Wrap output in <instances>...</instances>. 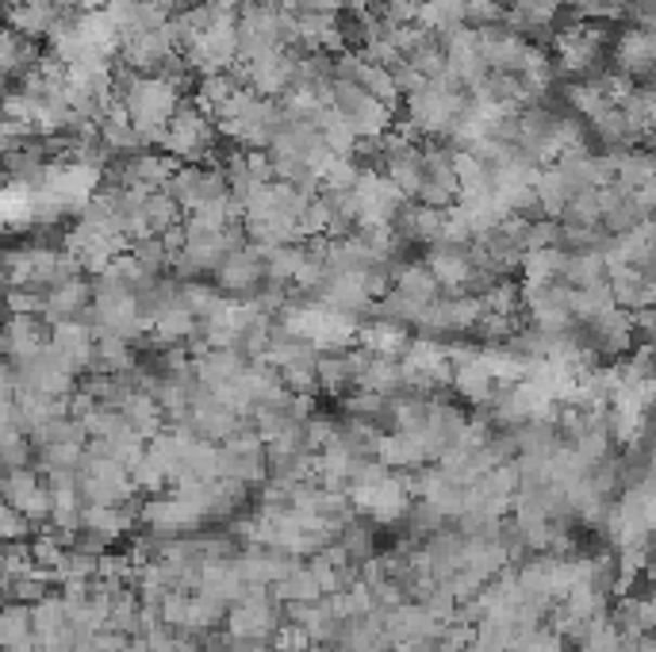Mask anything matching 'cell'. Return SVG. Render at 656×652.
<instances>
[{
    "label": "cell",
    "instance_id": "9a60e30c",
    "mask_svg": "<svg viewBox=\"0 0 656 652\" xmlns=\"http://www.w3.org/2000/svg\"><path fill=\"white\" fill-rule=\"evenodd\" d=\"M358 349H365V354L373 357H403V349L411 346V331L408 327H396V322H384V319H373L365 322V327H358V342H353Z\"/></svg>",
    "mask_w": 656,
    "mask_h": 652
},
{
    "label": "cell",
    "instance_id": "d6986e66",
    "mask_svg": "<svg viewBox=\"0 0 656 652\" xmlns=\"http://www.w3.org/2000/svg\"><path fill=\"white\" fill-rule=\"evenodd\" d=\"M196 334V315L189 311L184 304H173L150 322V342L158 349H181L184 342Z\"/></svg>",
    "mask_w": 656,
    "mask_h": 652
},
{
    "label": "cell",
    "instance_id": "7a4b0ae2",
    "mask_svg": "<svg viewBox=\"0 0 656 652\" xmlns=\"http://www.w3.org/2000/svg\"><path fill=\"white\" fill-rule=\"evenodd\" d=\"M557 74L568 77H588L591 69L603 66V50H607V31L603 24H588V20H573L565 31H557Z\"/></svg>",
    "mask_w": 656,
    "mask_h": 652
},
{
    "label": "cell",
    "instance_id": "4316f807",
    "mask_svg": "<svg viewBox=\"0 0 656 652\" xmlns=\"http://www.w3.org/2000/svg\"><path fill=\"white\" fill-rule=\"evenodd\" d=\"M92 365H97L100 372H108V376H116V372H131L134 369V349L131 342L124 338H104L92 342Z\"/></svg>",
    "mask_w": 656,
    "mask_h": 652
},
{
    "label": "cell",
    "instance_id": "f546056e",
    "mask_svg": "<svg viewBox=\"0 0 656 652\" xmlns=\"http://www.w3.org/2000/svg\"><path fill=\"white\" fill-rule=\"evenodd\" d=\"M342 438V422L331 419V414H311L308 422H304V449L308 453H323L326 446H334V442Z\"/></svg>",
    "mask_w": 656,
    "mask_h": 652
},
{
    "label": "cell",
    "instance_id": "e0dca14e",
    "mask_svg": "<svg viewBox=\"0 0 656 652\" xmlns=\"http://www.w3.org/2000/svg\"><path fill=\"white\" fill-rule=\"evenodd\" d=\"M391 292H396V296H403L408 304H415L419 311L441 296L438 281H434L430 269H426L423 261H403V265H399L396 277H391Z\"/></svg>",
    "mask_w": 656,
    "mask_h": 652
},
{
    "label": "cell",
    "instance_id": "e575fe53",
    "mask_svg": "<svg viewBox=\"0 0 656 652\" xmlns=\"http://www.w3.org/2000/svg\"><path fill=\"white\" fill-rule=\"evenodd\" d=\"M391 652H438V641H403L391 644Z\"/></svg>",
    "mask_w": 656,
    "mask_h": 652
},
{
    "label": "cell",
    "instance_id": "603a6c76",
    "mask_svg": "<svg viewBox=\"0 0 656 652\" xmlns=\"http://www.w3.org/2000/svg\"><path fill=\"white\" fill-rule=\"evenodd\" d=\"M334 541L342 546V553H346V561L353 564V568H361V564H369L376 553H381V549H376V526L369 519L346 522Z\"/></svg>",
    "mask_w": 656,
    "mask_h": 652
},
{
    "label": "cell",
    "instance_id": "484cf974",
    "mask_svg": "<svg viewBox=\"0 0 656 652\" xmlns=\"http://www.w3.org/2000/svg\"><path fill=\"white\" fill-rule=\"evenodd\" d=\"M622 116H626V127H630V135L633 139H648V131H653V112H656V104H653V89L648 85H633L630 89V97L622 100Z\"/></svg>",
    "mask_w": 656,
    "mask_h": 652
},
{
    "label": "cell",
    "instance_id": "52a82bcc",
    "mask_svg": "<svg viewBox=\"0 0 656 652\" xmlns=\"http://www.w3.org/2000/svg\"><path fill=\"white\" fill-rule=\"evenodd\" d=\"M653 59H656L653 27L630 24L615 39V50H610V69H618V74L630 77V81H648V74H653Z\"/></svg>",
    "mask_w": 656,
    "mask_h": 652
},
{
    "label": "cell",
    "instance_id": "30bf717a",
    "mask_svg": "<svg viewBox=\"0 0 656 652\" xmlns=\"http://www.w3.org/2000/svg\"><path fill=\"white\" fill-rule=\"evenodd\" d=\"M423 265L430 269V277L438 281L441 292H465L468 277H473V265H468V250L453 246V242H434L426 250Z\"/></svg>",
    "mask_w": 656,
    "mask_h": 652
},
{
    "label": "cell",
    "instance_id": "f1b7e54d",
    "mask_svg": "<svg viewBox=\"0 0 656 652\" xmlns=\"http://www.w3.org/2000/svg\"><path fill=\"white\" fill-rule=\"evenodd\" d=\"M227 618V603L211 599L204 591L189 595V614H184V629H219Z\"/></svg>",
    "mask_w": 656,
    "mask_h": 652
},
{
    "label": "cell",
    "instance_id": "836d02e7",
    "mask_svg": "<svg viewBox=\"0 0 656 652\" xmlns=\"http://www.w3.org/2000/svg\"><path fill=\"white\" fill-rule=\"evenodd\" d=\"M24 534H27V519L16 511V507H9L4 499H0V537H9V541H20Z\"/></svg>",
    "mask_w": 656,
    "mask_h": 652
},
{
    "label": "cell",
    "instance_id": "1f68e13d",
    "mask_svg": "<svg viewBox=\"0 0 656 652\" xmlns=\"http://www.w3.org/2000/svg\"><path fill=\"white\" fill-rule=\"evenodd\" d=\"M561 242V223L549 219V215H538V219H526L523 223V246L526 250H553Z\"/></svg>",
    "mask_w": 656,
    "mask_h": 652
},
{
    "label": "cell",
    "instance_id": "6da1fadb",
    "mask_svg": "<svg viewBox=\"0 0 656 652\" xmlns=\"http://www.w3.org/2000/svg\"><path fill=\"white\" fill-rule=\"evenodd\" d=\"M276 626H281V603L266 587H246L239 603L227 606L223 618V634L231 641H249V644H266Z\"/></svg>",
    "mask_w": 656,
    "mask_h": 652
},
{
    "label": "cell",
    "instance_id": "3957f363",
    "mask_svg": "<svg viewBox=\"0 0 656 652\" xmlns=\"http://www.w3.org/2000/svg\"><path fill=\"white\" fill-rule=\"evenodd\" d=\"M349 192L358 200V231H365V227H391L399 207L408 204V196H403L381 169H361Z\"/></svg>",
    "mask_w": 656,
    "mask_h": 652
},
{
    "label": "cell",
    "instance_id": "8fae6325",
    "mask_svg": "<svg viewBox=\"0 0 656 652\" xmlns=\"http://www.w3.org/2000/svg\"><path fill=\"white\" fill-rule=\"evenodd\" d=\"M353 388L373 392V396H384V399L403 396V372H399V361L396 357H373L361 349V365H358V376H353Z\"/></svg>",
    "mask_w": 656,
    "mask_h": 652
},
{
    "label": "cell",
    "instance_id": "d4e9b609",
    "mask_svg": "<svg viewBox=\"0 0 656 652\" xmlns=\"http://www.w3.org/2000/svg\"><path fill=\"white\" fill-rule=\"evenodd\" d=\"M561 284L565 289H599V284H607V261H603V254H568Z\"/></svg>",
    "mask_w": 656,
    "mask_h": 652
},
{
    "label": "cell",
    "instance_id": "8d00e7d4",
    "mask_svg": "<svg viewBox=\"0 0 656 652\" xmlns=\"http://www.w3.org/2000/svg\"><path fill=\"white\" fill-rule=\"evenodd\" d=\"M0 561H4V557H0Z\"/></svg>",
    "mask_w": 656,
    "mask_h": 652
},
{
    "label": "cell",
    "instance_id": "4fadbf2b",
    "mask_svg": "<svg viewBox=\"0 0 656 652\" xmlns=\"http://www.w3.org/2000/svg\"><path fill=\"white\" fill-rule=\"evenodd\" d=\"M246 369V357L239 349H204V354L192 357V372H196V384L208 392L227 388L239 372Z\"/></svg>",
    "mask_w": 656,
    "mask_h": 652
},
{
    "label": "cell",
    "instance_id": "277c9868",
    "mask_svg": "<svg viewBox=\"0 0 656 652\" xmlns=\"http://www.w3.org/2000/svg\"><path fill=\"white\" fill-rule=\"evenodd\" d=\"M261 284H266V246L258 242H242L216 269V289L231 299H249Z\"/></svg>",
    "mask_w": 656,
    "mask_h": 652
},
{
    "label": "cell",
    "instance_id": "d590c367",
    "mask_svg": "<svg viewBox=\"0 0 656 652\" xmlns=\"http://www.w3.org/2000/svg\"><path fill=\"white\" fill-rule=\"evenodd\" d=\"M615 4H622V9H626V0H615Z\"/></svg>",
    "mask_w": 656,
    "mask_h": 652
},
{
    "label": "cell",
    "instance_id": "d6a6232c",
    "mask_svg": "<svg viewBox=\"0 0 656 652\" xmlns=\"http://www.w3.org/2000/svg\"><path fill=\"white\" fill-rule=\"evenodd\" d=\"M266 644H269V652H308L311 649V637L304 634L296 622H284L281 618V626L269 634Z\"/></svg>",
    "mask_w": 656,
    "mask_h": 652
},
{
    "label": "cell",
    "instance_id": "83f0119b",
    "mask_svg": "<svg viewBox=\"0 0 656 652\" xmlns=\"http://www.w3.org/2000/svg\"><path fill=\"white\" fill-rule=\"evenodd\" d=\"M346 407L349 422H365V426H388V411H391V399L373 396V392H353V396L342 399Z\"/></svg>",
    "mask_w": 656,
    "mask_h": 652
},
{
    "label": "cell",
    "instance_id": "4dcf8cb0",
    "mask_svg": "<svg viewBox=\"0 0 656 652\" xmlns=\"http://www.w3.org/2000/svg\"><path fill=\"white\" fill-rule=\"evenodd\" d=\"M507 16V0H465V27L484 31V27H499Z\"/></svg>",
    "mask_w": 656,
    "mask_h": 652
},
{
    "label": "cell",
    "instance_id": "2e32d148",
    "mask_svg": "<svg viewBox=\"0 0 656 652\" xmlns=\"http://www.w3.org/2000/svg\"><path fill=\"white\" fill-rule=\"evenodd\" d=\"M358 365H361V349H338V354H319L316 357V384L319 392H331V396H338V392H346L349 384H353V376H358Z\"/></svg>",
    "mask_w": 656,
    "mask_h": 652
},
{
    "label": "cell",
    "instance_id": "ffe728a7",
    "mask_svg": "<svg viewBox=\"0 0 656 652\" xmlns=\"http://www.w3.org/2000/svg\"><path fill=\"white\" fill-rule=\"evenodd\" d=\"M216 476H219V446L216 442H204V438L184 442L173 480H200V484H208V480H216Z\"/></svg>",
    "mask_w": 656,
    "mask_h": 652
},
{
    "label": "cell",
    "instance_id": "ac0fdd59",
    "mask_svg": "<svg viewBox=\"0 0 656 652\" xmlns=\"http://www.w3.org/2000/svg\"><path fill=\"white\" fill-rule=\"evenodd\" d=\"M568 254L561 246L553 250H526L523 261H518V273H523V289H549L557 284L565 273Z\"/></svg>",
    "mask_w": 656,
    "mask_h": 652
},
{
    "label": "cell",
    "instance_id": "5bb4252c",
    "mask_svg": "<svg viewBox=\"0 0 656 652\" xmlns=\"http://www.w3.org/2000/svg\"><path fill=\"white\" fill-rule=\"evenodd\" d=\"M196 591L211 595V599H219V603H239L242 591H246V584H242L239 576V564H234V557H219V561H204L200 564V584Z\"/></svg>",
    "mask_w": 656,
    "mask_h": 652
},
{
    "label": "cell",
    "instance_id": "9c48e42d",
    "mask_svg": "<svg viewBox=\"0 0 656 652\" xmlns=\"http://www.w3.org/2000/svg\"><path fill=\"white\" fill-rule=\"evenodd\" d=\"M441 223H446V212H434L415 200L399 207V215L391 219V234H396L403 246H434L441 239Z\"/></svg>",
    "mask_w": 656,
    "mask_h": 652
},
{
    "label": "cell",
    "instance_id": "44dd1931",
    "mask_svg": "<svg viewBox=\"0 0 656 652\" xmlns=\"http://www.w3.org/2000/svg\"><path fill=\"white\" fill-rule=\"evenodd\" d=\"M119 414H124V422L139 434L142 442H150L154 434L166 430V414H162V407L154 404L146 392H131V396L124 399V407H119Z\"/></svg>",
    "mask_w": 656,
    "mask_h": 652
},
{
    "label": "cell",
    "instance_id": "cb8c5ba5",
    "mask_svg": "<svg viewBox=\"0 0 656 652\" xmlns=\"http://www.w3.org/2000/svg\"><path fill=\"white\" fill-rule=\"evenodd\" d=\"M181 219H184V212L177 207V200L169 196L166 189L146 192V200H142V223H146V234L173 231V227H181Z\"/></svg>",
    "mask_w": 656,
    "mask_h": 652
},
{
    "label": "cell",
    "instance_id": "7402d4cb",
    "mask_svg": "<svg viewBox=\"0 0 656 652\" xmlns=\"http://www.w3.org/2000/svg\"><path fill=\"white\" fill-rule=\"evenodd\" d=\"M269 595H273L281 606H288V603H319V599H323V591H319V579L311 576L308 561H296V568H292L284 579H276V584L269 587Z\"/></svg>",
    "mask_w": 656,
    "mask_h": 652
},
{
    "label": "cell",
    "instance_id": "8992f818",
    "mask_svg": "<svg viewBox=\"0 0 656 652\" xmlns=\"http://www.w3.org/2000/svg\"><path fill=\"white\" fill-rule=\"evenodd\" d=\"M580 331L595 357H622L633 349L630 311H622V307H610V311L595 315L591 322H580Z\"/></svg>",
    "mask_w": 656,
    "mask_h": 652
},
{
    "label": "cell",
    "instance_id": "5b68a950",
    "mask_svg": "<svg viewBox=\"0 0 656 652\" xmlns=\"http://www.w3.org/2000/svg\"><path fill=\"white\" fill-rule=\"evenodd\" d=\"M166 192L177 200L181 212H196V207L216 204V200L227 196V177L219 166H177Z\"/></svg>",
    "mask_w": 656,
    "mask_h": 652
},
{
    "label": "cell",
    "instance_id": "7c38bea8",
    "mask_svg": "<svg viewBox=\"0 0 656 652\" xmlns=\"http://www.w3.org/2000/svg\"><path fill=\"white\" fill-rule=\"evenodd\" d=\"M373 457L391 472H415V469H423V464H430L423 438H419V434H396V430L381 434Z\"/></svg>",
    "mask_w": 656,
    "mask_h": 652
},
{
    "label": "cell",
    "instance_id": "ba28073f",
    "mask_svg": "<svg viewBox=\"0 0 656 652\" xmlns=\"http://www.w3.org/2000/svg\"><path fill=\"white\" fill-rule=\"evenodd\" d=\"M316 299L323 307H331V311L353 315V319L373 311V296H369L365 277L361 273H331L323 281V289L316 292Z\"/></svg>",
    "mask_w": 656,
    "mask_h": 652
}]
</instances>
